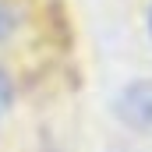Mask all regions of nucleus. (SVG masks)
<instances>
[{"label": "nucleus", "mask_w": 152, "mask_h": 152, "mask_svg": "<svg viewBox=\"0 0 152 152\" xmlns=\"http://www.w3.org/2000/svg\"><path fill=\"white\" fill-rule=\"evenodd\" d=\"M117 113L131 127H152V78L127 81L117 96Z\"/></svg>", "instance_id": "obj_1"}, {"label": "nucleus", "mask_w": 152, "mask_h": 152, "mask_svg": "<svg viewBox=\"0 0 152 152\" xmlns=\"http://www.w3.org/2000/svg\"><path fill=\"white\" fill-rule=\"evenodd\" d=\"M14 96H18V88H14V78H11V71H4V67H0V120L11 113V106H14Z\"/></svg>", "instance_id": "obj_2"}, {"label": "nucleus", "mask_w": 152, "mask_h": 152, "mask_svg": "<svg viewBox=\"0 0 152 152\" xmlns=\"http://www.w3.org/2000/svg\"><path fill=\"white\" fill-rule=\"evenodd\" d=\"M14 32H18V11L7 0H0V46L14 36Z\"/></svg>", "instance_id": "obj_3"}, {"label": "nucleus", "mask_w": 152, "mask_h": 152, "mask_svg": "<svg viewBox=\"0 0 152 152\" xmlns=\"http://www.w3.org/2000/svg\"><path fill=\"white\" fill-rule=\"evenodd\" d=\"M145 36H149V42H152V4L145 7Z\"/></svg>", "instance_id": "obj_4"}]
</instances>
